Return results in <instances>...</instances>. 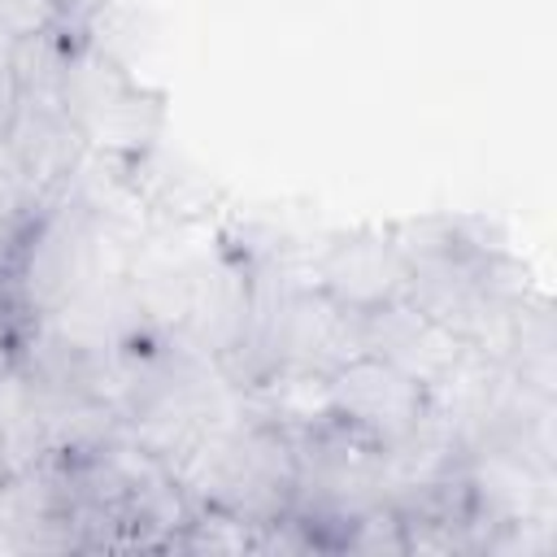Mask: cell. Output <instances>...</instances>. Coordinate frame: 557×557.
I'll list each match as a JSON object with an SVG mask.
<instances>
[{"mask_svg":"<svg viewBox=\"0 0 557 557\" xmlns=\"http://www.w3.org/2000/svg\"><path fill=\"white\" fill-rule=\"evenodd\" d=\"M326 400L339 426L383 453L400 448L431 413V387L370 348H357L326 370Z\"/></svg>","mask_w":557,"mask_h":557,"instance_id":"cell-1","label":"cell"},{"mask_svg":"<svg viewBox=\"0 0 557 557\" xmlns=\"http://www.w3.org/2000/svg\"><path fill=\"white\" fill-rule=\"evenodd\" d=\"M313 283L344 309L370 313L387 300L409 296V261L396 248L392 231H348L318 252Z\"/></svg>","mask_w":557,"mask_h":557,"instance_id":"cell-2","label":"cell"},{"mask_svg":"<svg viewBox=\"0 0 557 557\" xmlns=\"http://www.w3.org/2000/svg\"><path fill=\"white\" fill-rule=\"evenodd\" d=\"M361 348L396 361L418 383L440 387L470 352V344L440 318H431L418 300L400 296L370 313H361Z\"/></svg>","mask_w":557,"mask_h":557,"instance_id":"cell-3","label":"cell"},{"mask_svg":"<svg viewBox=\"0 0 557 557\" xmlns=\"http://www.w3.org/2000/svg\"><path fill=\"white\" fill-rule=\"evenodd\" d=\"M339 553H361V557H409L405 544V518L392 500H374L366 505L339 540Z\"/></svg>","mask_w":557,"mask_h":557,"instance_id":"cell-4","label":"cell"},{"mask_svg":"<svg viewBox=\"0 0 557 557\" xmlns=\"http://www.w3.org/2000/svg\"><path fill=\"white\" fill-rule=\"evenodd\" d=\"M74 26L65 0H0V39L22 44L35 39L44 30H61Z\"/></svg>","mask_w":557,"mask_h":557,"instance_id":"cell-5","label":"cell"},{"mask_svg":"<svg viewBox=\"0 0 557 557\" xmlns=\"http://www.w3.org/2000/svg\"><path fill=\"white\" fill-rule=\"evenodd\" d=\"M39 209V191L30 183V170L22 161V152L13 148V139H0V218L9 226L30 222V213Z\"/></svg>","mask_w":557,"mask_h":557,"instance_id":"cell-6","label":"cell"},{"mask_svg":"<svg viewBox=\"0 0 557 557\" xmlns=\"http://www.w3.org/2000/svg\"><path fill=\"white\" fill-rule=\"evenodd\" d=\"M26 326L30 318L17 305H0V379H9L22 361V344H26Z\"/></svg>","mask_w":557,"mask_h":557,"instance_id":"cell-7","label":"cell"},{"mask_svg":"<svg viewBox=\"0 0 557 557\" xmlns=\"http://www.w3.org/2000/svg\"><path fill=\"white\" fill-rule=\"evenodd\" d=\"M17 113H22V83L13 70V48L9 39H0V139L13 131Z\"/></svg>","mask_w":557,"mask_h":557,"instance_id":"cell-8","label":"cell"},{"mask_svg":"<svg viewBox=\"0 0 557 557\" xmlns=\"http://www.w3.org/2000/svg\"><path fill=\"white\" fill-rule=\"evenodd\" d=\"M13 479V453H9V440H4V426H0V487Z\"/></svg>","mask_w":557,"mask_h":557,"instance_id":"cell-9","label":"cell"},{"mask_svg":"<svg viewBox=\"0 0 557 557\" xmlns=\"http://www.w3.org/2000/svg\"><path fill=\"white\" fill-rule=\"evenodd\" d=\"M13 235H17V226H9V222L0 218V244H4V239H13Z\"/></svg>","mask_w":557,"mask_h":557,"instance_id":"cell-10","label":"cell"}]
</instances>
